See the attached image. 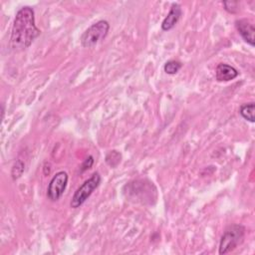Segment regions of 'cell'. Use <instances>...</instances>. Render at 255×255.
<instances>
[{
    "mask_svg": "<svg viewBox=\"0 0 255 255\" xmlns=\"http://www.w3.org/2000/svg\"><path fill=\"white\" fill-rule=\"evenodd\" d=\"M254 112H255V104L253 102L248 104H243L240 106V109H239V113L241 117L250 123L255 122Z\"/></svg>",
    "mask_w": 255,
    "mask_h": 255,
    "instance_id": "9c48e42d",
    "label": "cell"
},
{
    "mask_svg": "<svg viewBox=\"0 0 255 255\" xmlns=\"http://www.w3.org/2000/svg\"><path fill=\"white\" fill-rule=\"evenodd\" d=\"M41 34L35 23V12L30 6L20 8L14 18L10 47L13 51H22L31 46L33 41Z\"/></svg>",
    "mask_w": 255,
    "mask_h": 255,
    "instance_id": "6da1fadb",
    "label": "cell"
},
{
    "mask_svg": "<svg viewBox=\"0 0 255 255\" xmlns=\"http://www.w3.org/2000/svg\"><path fill=\"white\" fill-rule=\"evenodd\" d=\"M181 14H182V11H181L180 5L177 3H173L170 7L168 14L166 15V17L163 19L161 23V29L163 31H169L170 29H172L175 26V24L178 22Z\"/></svg>",
    "mask_w": 255,
    "mask_h": 255,
    "instance_id": "52a82bcc",
    "label": "cell"
},
{
    "mask_svg": "<svg viewBox=\"0 0 255 255\" xmlns=\"http://www.w3.org/2000/svg\"><path fill=\"white\" fill-rule=\"evenodd\" d=\"M93 163H94V157H93L92 155H89V156L84 160V162H83V164H82L81 171L84 172L85 170L91 168L92 165H93Z\"/></svg>",
    "mask_w": 255,
    "mask_h": 255,
    "instance_id": "4fadbf2b",
    "label": "cell"
},
{
    "mask_svg": "<svg viewBox=\"0 0 255 255\" xmlns=\"http://www.w3.org/2000/svg\"><path fill=\"white\" fill-rule=\"evenodd\" d=\"M245 236V228L241 224L230 225L224 231L219 242V254H227L240 245Z\"/></svg>",
    "mask_w": 255,
    "mask_h": 255,
    "instance_id": "7a4b0ae2",
    "label": "cell"
},
{
    "mask_svg": "<svg viewBox=\"0 0 255 255\" xmlns=\"http://www.w3.org/2000/svg\"><path fill=\"white\" fill-rule=\"evenodd\" d=\"M101 183V175L99 172H94L90 178L84 181V183L78 187L75 191L70 205L72 208L80 207L94 192V190L100 185Z\"/></svg>",
    "mask_w": 255,
    "mask_h": 255,
    "instance_id": "277c9868",
    "label": "cell"
},
{
    "mask_svg": "<svg viewBox=\"0 0 255 255\" xmlns=\"http://www.w3.org/2000/svg\"><path fill=\"white\" fill-rule=\"evenodd\" d=\"M110 30V24L106 20H100L91 25L81 36V44L85 48H92L104 40Z\"/></svg>",
    "mask_w": 255,
    "mask_h": 255,
    "instance_id": "3957f363",
    "label": "cell"
},
{
    "mask_svg": "<svg viewBox=\"0 0 255 255\" xmlns=\"http://www.w3.org/2000/svg\"><path fill=\"white\" fill-rule=\"evenodd\" d=\"M235 26L238 31V33L241 35L242 39L249 44L251 47H254V34H255V28L254 24L249 19H239L235 21Z\"/></svg>",
    "mask_w": 255,
    "mask_h": 255,
    "instance_id": "8992f818",
    "label": "cell"
},
{
    "mask_svg": "<svg viewBox=\"0 0 255 255\" xmlns=\"http://www.w3.org/2000/svg\"><path fill=\"white\" fill-rule=\"evenodd\" d=\"M239 75L238 71L227 64L221 63L216 67L215 70V77L218 82H228L235 79Z\"/></svg>",
    "mask_w": 255,
    "mask_h": 255,
    "instance_id": "ba28073f",
    "label": "cell"
},
{
    "mask_svg": "<svg viewBox=\"0 0 255 255\" xmlns=\"http://www.w3.org/2000/svg\"><path fill=\"white\" fill-rule=\"evenodd\" d=\"M237 2H233V1H224L223 5L225 6V10L228 11L229 13H235V6L237 5Z\"/></svg>",
    "mask_w": 255,
    "mask_h": 255,
    "instance_id": "5bb4252c",
    "label": "cell"
},
{
    "mask_svg": "<svg viewBox=\"0 0 255 255\" xmlns=\"http://www.w3.org/2000/svg\"><path fill=\"white\" fill-rule=\"evenodd\" d=\"M68 179V173L63 170L57 172L52 177L47 188V196L51 201H57L61 198L67 187Z\"/></svg>",
    "mask_w": 255,
    "mask_h": 255,
    "instance_id": "5b68a950",
    "label": "cell"
},
{
    "mask_svg": "<svg viewBox=\"0 0 255 255\" xmlns=\"http://www.w3.org/2000/svg\"><path fill=\"white\" fill-rule=\"evenodd\" d=\"M24 168H25V164H24V162L21 159L15 160V162H14V164L12 166V169H11L12 179L13 180L18 179L23 174Z\"/></svg>",
    "mask_w": 255,
    "mask_h": 255,
    "instance_id": "8fae6325",
    "label": "cell"
},
{
    "mask_svg": "<svg viewBox=\"0 0 255 255\" xmlns=\"http://www.w3.org/2000/svg\"><path fill=\"white\" fill-rule=\"evenodd\" d=\"M181 67H182L181 62L177 60H169L164 64L163 70L168 75H174L181 69Z\"/></svg>",
    "mask_w": 255,
    "mask_h": 255,
    "instance_id": "30bf717a",
    "label": "cell"
},
{
    "mask_svg": "<svg viewBox=\"0 0 255 255\" xmlns=\"http://www.w3.org/2000/svg\"><path fill=\"white\" fill-rule=\"evenodd\" d=\"M121 153L120 152H118L117 150H112V151H110L108 154H107V157H106V161H109V160H111L112 159V161H110L108 164L110 165V166H112V167H115V166H117L119 163H120V161H121Z\"/></svg>",
    "mask_w": 255,
    "mask_h": 255,
    "instance_id": "7c38bea8",
    "label": "cell"
}]
</instances>
